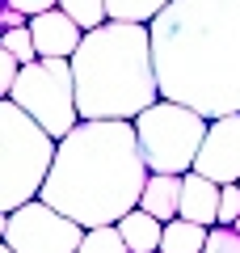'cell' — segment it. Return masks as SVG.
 Returning <instances> with one entry per match:
<instances>
[{
    "mask_svg": "<svg viewBox=\"0 0 240 253\" xmlns=\"http://www.w3.org/2000/svg\"><path fill=\"white\" fill-rule=\"evenodd\" d=\"M0 253H13V249H9V245H0Z\"/></svg>",
    "mask_w": 240,
    "mask_h": 253,
    "instance_id": "obj_22",
    "label": "cell"
},
{
    "mask_svg": "<svg viewBox=\"0 0 240 253\" xmlns=\"http://www.w3.org/2000/svg\"><path fill=\"white\" fill-rule=\"evenodd\" d=\"M9 101H17L46 135L68 139L84 118L76 106V76H72V59H38L21 68L17 84H13Z\"/></svg>",
    "mask_w": 240,
    "mask_h": 253,
    "instance_id": "obj_6",
    "label": "cell"
},
{
    "mask_svg": "<svg viewBox=\"0 0 240 253\" xmlns=\"http://www.w3.org/2000/svg\"><path fill=\"white\" fill-rule=\"evenodd\" d=\"M0 21H4V30H26V26H30L26 13H21V9H9V4L0 9Z\"/></svg>",
    "mask_w": 240,
    "mask_h": 253,
    "instance_id": "obj_21",
    "label": "cell"
},
{
    "mask_svg": "<svg viewBox=\"0 0 240 253\" xmlns=\"http://www.w3.org/2000/svg\"><path fill=\"white\" fill-rule=\"evenodd\" d=\"M118 232H122L131 253H160V241H164V224L156 215H148L143 207H135L131 215L118 219Z\"/></svg>",
    "mask_w": 240,
    "mask_h": 253,
    "instance_id": "obj_12",
    "label": "cell"
},
{
    "mask_svg": "<svg viewBox=\"0 0 240 253\" xmlns=\"http://www.w3.org/2000/svg\"><path fill=\"white\" fill-rule=\"evenodd\" d=\"M59 9L68 13L72 21H76L84 34L89 30H101L110 21V9H106V0H59Z\"/></svg>",
    "mask_w": 240,
    "mask_h": 253,
    "instance_id": "obj_15",
    "label": "cell"
},
{
    "mask_svg": "<svg viewBox=\"0 0 240 253\" xmlns=\"http://www.w3.org/2000/svg\"><path fill=\"white\" fill-rule=\"evenodd\" d=\"M139 207L148 211V215H156L160 224L181 219V177H173V173H152Z\"/></svg>",
    "mask_w": 240,
    "mask_h": 253,
    "instance_id": "obj_11",
    "label": "cell"
},
{
    "mask_svg": "<svg viewBox=\"0 0 240 253\" xmlns=\"http://www.w3.org/2000/svg\"><path fill=\"white\" fill-rule=\"evenodd\" d=\"M110 21H126V26H152L160 13L169 9V0H106Z\"/></svg>",
    "mask_w": 240,
    "mask_h": 253,
    "instance_id": "obj_14",
    "label": "cell"
},
{
    "mask_svg": "<svg viewBox=\"0 0 240 253\" xmlns=\"http://www.w3.org/2000/svg\"><path fill=\"white\" fill-rule=\"evenodd\" d=\"M219 194L223 186H215L202 173H186L181 177V219L202 228H219Z\"/></svg>",
    "mask_w": 240,
    "mask_h": 253,
    "instance_id": "obj_10",
    "label": "cell"
},
{
    "mask_svg": "<svg viewBox=\"0 0 240 253\" xmlns=\"http://www.w3.org/2000/svg\"><path fill=\"white\" fill-rule=\"evenodd\" d=\"M76 76V106L84 123H135L160 97L152 26L106 21L89 30L80 51L72 55Z\"/></svg>",
    "mask_w": 240,
    "mask_h": 253,
    "instance_id": "obj_3",
    "label": "cell"
},
{
    "mask_svg": "<svg viewBox=\"0 0 240 253\" xmlns=\"http://www.w3.org/2000/svg\"><path fill=\"white\" fill-rule=\"evenodd\" d=\"M206 131H211V123L198 110L177 106V101H156L152 110H143L135 118V135H139L148 169L152 173H173V177L194 173V161L202 152Z\"/></svg>",
    "mask_w": 240,
    "mask_h": 253,
    "instance_id": "obj_5",
    "label": "cell"
},
{
    "mask_svg": "<svg viewBox=\"0 0 240 253\" xmlns=\"http://www.w3.org/2000/svg\"><path fill=\"white\" fill-rule=\"evenodd\" d=\"M59 139L17 106L0 97V215H13L26 203L42 199V186L55 169Z\"/></svg>",
    "mask_w": 240,
    "mask_h": 253,
    "instance_id": "obj_4",
    "label": "cell"
},
{
    "mask_svg": "<svg viewBox=\"0 0 240 253\" xmlns=\"http://www.w3.org/2000/svg\"><path fill=\"white\" fill-rule=\"evenodd\" d=\"M84 232L89 228H80L42 199L26 203L13 215H0V236L13 253H80Z\"/></svg>",
    "mask_w": 240,
    "mask_h": 253,
    "instance_id": "obj_7",
    "label": "cell"
},
{
    "mask_svg": "<svg viewBox=\"0 0 240 253\" xmlns=\"http://www.w3.org/2000/svg\"><path fill=\"white\" fill-rule=\"evenodd\" d=\"M30 34H34L38 59H72L84 42V30L68 17L63 9H51L42 17H30Z\"/></svg>",
    "mask_w": 240,
    "mask_h": 253,
    "instance_id": "obj_9",
    "label": "cell"
},
{
    "mask_svg": "<svg viewBox=\"0 0 240 253\" xmlns=\"http://www.w3.org/2000/svg\"><path fill=\"white\" fill-rule=\"evenodd\" d=\"M236 232H240V219H236Z\"/></svg>",
    "mask_w": 240,
    "mask_h": 253,
    "instance_id": "obj_23",
    "label": "cell"
},
{
    "mask_svg": "<svg viewBox=\"0 0 240 253\" xmlns=\"http://www.w3.org/2000/svg\"><path fill=\"white\" fill-rule=\"evenodd\" d=\"M148 177L152 169L143 161L135 123H80L68 139H59L42 203L80 228H106L139 207Z\"/></svg>",
    "mask_w": 240,
    "mask_h": 253,
    "instance_id": "obj_2",
    "label": "cell"
},
{
    "mask_svg": "<svg viewBox=\"0 0 240 253\" xmlns=\"http://www.w3.org/2000/svg\"><path fill=\"white\" fill-rule=\"evenodd\" d=\"M160 97L215 118L240 114V0H169L152 21Z\"/></svg>",
    "mask_w": 240,
    "mask_h": 253,
    "instance_id": "obj_1",
    "label": "cell"
},
{
    "mask_svg": "<svg viewBox=\"0 0 240 253\" xmlns=\"http://www.w3.org/2000/svg\"><path fill=\"white\" fill-rule=\"evenodd\" d=\"M206 236H211V228L190 224V219H173V224H164L160 253H202L206 249Z\"/></svg>",
    "mask_w": 240,
    "mask_h": 253,
    "instance_id": "obj_13",
    "label": "cell"
},
{
    "mask_svg": "<svg viewBox=\"0 0 240 253\" xmlns=\"http://www.w3.org/2000/svg\"><path fill=\"white\" fill-rule=\"evenodd\" d=\"M194 173L211 177L215 186H236L240 181V114L215 118L202 139V152L194 161Z\"/></svg>",
    "mask_w": 240,
    "mask_h": 253,
    "instance_id": "obj_8",
    "label": "cell"
},
{
    "mask_svg": "<svg viewBox=\"0 0 240 253\" xmlns=\"http://www.w3.org/2000/svg\"><path fill=\"white\" fill-rule=\"evenodd\" d=\"M202 253H240V232L236 228H211Z\"/></svg>",
    "mask_w": 240,
    "mask_h": 253,
    "instance_id": "obj_18",
    "label": "cell"
},
{
    "mask_svg": "<svg viewBox=\"0 0 240 253\" xmlns=\"http://www.w3.org/2000/svg\"><path fill=\"white\" fill-rule=\"evenodd\" d=\"M240 219V186H223L219 194V228H236Z\"/></svg>",
    "mask_w": 240,
    "mask_h": 253,
    "instance_id": "obj_19",
    "label": "cell"
},
{
    "mask_svg": "<svg viewBox=\"0 0 240 253\" xmlns=\"http://www.w3.org/2000/svg\"><path fill=\"white\" fill-rule=\"evenodd\" d=\"M80 253H131V249H126L118 224H106V228H89V232H84Z\"/></svg>",
    "mask_w": 240,
    "mask_h": 253,
    "instance_id": "obj_16",
    "label": "cell"
},
{
    "mask_svg": "<svg viewBox=\"0 0 240 253\" xmlns=\"http://www.w3.org/2000/svg\"><path fill=\"white\" fill-rule=\"evenodd\" d=\"M9 9H21L26 17H42V13H51V9H59V0H4Z\"/></svg>",
    "mask_w": 240,
    "mask_h": 253,
    "instance_id": "obj_20",
    "label": "cell"
},
{
    "mask_svg": "<svg viewBox=\"0 0 240 253\" xmlns=\"http://www.w3.org/2000/svg\"><path fill=\"white\" fill-rule=\"evenodd\" d=\"M0 46H4L9 55H17L21 68L38 63V46H34V34H30V26H26V30H4V34H0Z\"/></svg>",
    "mask_w": 240,
    "mask_h": 253,
    "instance_id": "obj_17",
    "label": "cell"
},
{
    "mask_svg": "<svg viewBox=\"0 0 240 253\" xmlns=\"http://www.w3.org/2000/svg\"><path fill=\"white\" fill-rule=\"evenodd\" d=\"M236 186H240V181H236Z\"/></svg>",
    "mask_w": 240,
    "mask_h": 253,
    "instance_id": "obj_24",
    "label": "cell"
}]
</instances>
